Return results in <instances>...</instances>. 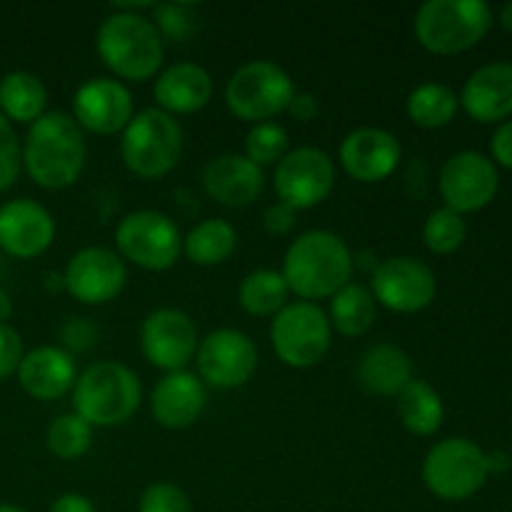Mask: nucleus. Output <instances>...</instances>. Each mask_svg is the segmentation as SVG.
Returning a JSON list of instances; mask_svg holds the SVG:
<instances>
[{
    "mask_svg": "<svg viewBox=\"0 0 512 512\" xmlns=\"http://www.w3.org/2000/svg\"><path fill=\"white\" fill-rule=\"evenodd\" d=\"M278 203L288 208L310 210L328 200L335 188V163L323 148L303 145L295 148L275 165L273 175Z\"/></svg>",
    "mask_w": 512,
    "mask_h": 512,
    "instance_id": "11",
    "label": "nucleus"
},
{
    "mask_svg": "<svg viewBox=\"0 0 512 512\" xmlns=\"http://www.w3.org/2000/svg\"><path fill=\"white\" fill-rule=\"evenodd\" d=\"M13 315V300H10V293L5 288H0V325Z\"/></svg>",
    "mask_w": 512,
    "mask_h": 512,
    "instance_id": "45",
    "label": "nucleus"
},
{
    "mask_svg": "<svg viewBox=\"0 0 512 512\" xmlns=\"http://www.w3.org/2000/svg\"><path fill=\"white\" fill-rule=\"evenodd\" d=\"M290 153L288 130L275 120L268 123H255L250 133L245 135V158L253 160L258 168L263 165H278Z\"/></svg>",
    "mask_w": 512,
    "mask_h": 512,
    "instance_id": "34",
    "label": "nucleus"
},
{
    "mask_svg": "<svg viewBox=\"0 0 512 512\" xmlns=\"http://www.w3.org/2000/svg\"><path fill=\"white\" fill-rule=\"evenodd\" d=\"M290 288L280 270L258 268L243 278L238 288V303L253 318H275L288 305Z\"/></svg>",
    "mask_w": 512,
    "mask_h": 512,
    "instance_id": "29",
    "label": "nucleus"
},
{
    "mask_svg": "<svg viewBox=\"0 0 512 512\" xmlns=\"http://www.w3.org/2000/svg\"><path fill=\"white\" fill-rule=\"evenodd\" d=\"M50 512H98V510H95V505L90 503L85 495L63 493L60 498L53 500V505H50Z\"/></svg>",
    "mask_w": 512,
    "mask_h": 512,
    "instance_id": "43",
    "label": "nucleus"
},
{
    "mask_svg": "<svg viewBox=\"0 0 512 512\" xmlns=\"http://www.w3.org/2000/svg\"><path fill=\"white\" fill-rule=\"evenodd\" d=\"M500 25H503L508 33H512V3H508L503 10H500Z\"/></svg>",
    "mask_w": 512,
    "mask_h": 512,
    "instance_id": "46",
    "label": "nucleus"
},
{
    "mask_svg": "<svg viewBox=\"0 0 512 512\" xmlns=\"http://www.w3.org/2000/svg\"><path fill=\"white\" fill-rule=\"evenodd\" d=\"M198 328L178 308H158L140 325V348L145 360L163 373H178L198 353Z\"/></svg>",
    "mask_w": 512,
    "mask_h": 512,
    "instance_id": "15",
    "label": "nucleus"
},
{
    "mask_svg": "<svg viewBox=\"0 0 512 512\" xmlns=\"http://www.w3.org/2000/svg\"><path fill=\"white\" fill-rule=\"evenodd\" d=\"M375 318H378V303H375L373 293L365 285L350 280L343 290H338L330 298V328H335L345 338H360V335H365L373 328Z\"/></svg>",
    "mask_w": 512,
    "mask_h": 512,
    "instance_id": "28",
    "label": "nucleus"
},
{
    "mask_svg": "<svg viewBox=\"0 0 512 512\" xmlns=\"http://www.w3.org/2000/svg\"><path fill=\"white\" fill-rule=\"evenodd\" d=\"M20 158L35 185L45 190L70 188L83 175L88 158L83 128L68 113H45L28 128Z\"/></svg>",
    "mask_w": 512,
    "mask_h": 512,
    "instance_id": "1",
    "label": "nucleus"
},
{
    "mask_svg": "<svg viewBox=\"0 0 512 512\" xmlns=\"http://www.w3.org/2000/svg\"><path fill=\"white\" fill-rule=\"evenodd\" d=\"M370 293L375 303L393 313H420L428 308L438 293L435 273L413 255H393L380 260L370 273Z\"/></svg>",
    "mask_w": 512,
    "mask_h": 512,
    "instance_id": "12",
    "label": "nucleus"
},
{
    "mask_svg": "<svg viewBox=\"0 0 512 512\" xmlns=\"http://www.w3.org/2000/svg\"><path fill=\"white\" fill-rule=\"evenodd\" d=\"M23 355V340L18 330L10 328L8 323L0 325V380L18 373Z\"/></svg>",
    "mask_w": 512,
    "mask_h": 512,
    "instance_id": "38",
    "label": "nucleus"
},
{
    "mask_svg": "<svg viewBox=\"0 0 512 512\" xmlns=\"http://www.w3.org/2000/svg\"><path fill=\"white\" fill-rule=\"evenodd\" d=\"M333 328L328 313L318 303L295 300L288 303L270 323V345L283 365L305 370L328 355Z\"/></svg>",
    "mask_w": 512,
    "mask_h": 512,
    "instance_id": "9",
    "label": "nucleus"
},
{
    "mask_svg": "<svg viewBox=\"0 0 512 512\" xmlns=\"http://www.w3.org/2000/svg\"><path fill=\"white\" fill-rule=\"evenodd\" d=\"M15 375H18L20 388L30 398L43 400V403L68 395L78 380L73 355L63 348H55V345H43V348L25 353Z\"/></svg>",
    "mask_w": 512,
    "mask_h": 512,
    "instance_id": "23",
    "label": "nucleus"
},
{
    "mask_svg": "<svg viewBox=\"0 0 512 512\" xmlns=\"http://www.w3.org/2000/svg\"><path fill=\"white\" fill-rule=\"evenodd\" d=\"M48 450L60 460H78L93 445V428L75 413L60 415L48 425Z\"/></svg>",
    "mask_w": 512,
    "mask_h": 512,
    "instance_id": "32",
    "label": "nucleus"
},
{
    "mask_svg": "<svg viewBox=\"0 0 512 512\" xmlns=\"http://www.w3.org/2000/svg\"><path fill=\"white\" fill-rule=\"evenodd\" d=\"M353 250L330 230H308L288 245L283 278L305 303L333 298L353 278Z\"/></svg>",
    "mask_w": 512,
    "mask_h": 512,
    "instance_id": "2",
    "label": "nucleus"
},
{
    "mask_svg": "<svg viewBox=\"0 0 512 512\" xmlns=\"http://www.w3.org/2000/svg\"><path fill=\"white\" fill-rule=\"evenodd\" d=\"M183 128L160 108H145L133 115L120 140L125 168L143 180L168 175L183 155Z\"/></svg>",
    "mask_w": 512,
    "mask_h": 512,
    "instance_id": "6",
    "label": "nucleus"
},
{
    "mask_svg": "<svg viewBox=\"0 0 512 512\" xmlns=\"http://www.w3.org/2000/svg\"><path fill=\"white\" fill-rule=\"evenodd\" d=\"M155 108L168 115H190L213 98V78L198 63H175L155 78Z\"/></svg>",
    "mask_w": 512,
    "mask_h": 512,
    "instance_id": "24",
    "label": "nucleus"
},
{
    "mask_svg": "<svg viewBox=\"0 0 512 512\" xmlns=\"http://www.w3.org/2000/svg\"><path fill=\"white\" fill-rule=\"evenodd\" d=\"M238 248V233L228 220L210 218L195 225L183 238V253L190 263L203 265H220L230 258Z\"/></svg>",
    "mask_w": 512,
    "mask_h": 512,
    "instance_id": "30",
    "label": "nucleus"
},
{
    "mask_svg": "<svg viewBox=\"0 0 512 512\" xmlns=\"http://www.w3.org/2000/svg\"><path fill=\"white\" fill-rule=\"evenodd\" d=\"M133 95L115 78H90L75 90L73 118L83 133L115 135L123 133L133 120Z\"/></svg>",
    "mask_w": 512,
    "mask_h": 512,
    "instance_id": "17",
    "label": "nucleus"
},
{
    "mask_svg": "<svg viewBox=\"0 0 512 512\" xmlns=\"http://www.w3.org/2000/svg\"><path fill=\"white\" fill-rule=\"evenodd\" d=\"M293 78L273 60H250L230 75L225 85V105L230 113L248 123H268L285 113L293 100Z\"/></svg>",
    "mask_w": 512,
    "mask_h": 512,
    "instance_id": "7",
    "label": "nucleus"
},
{
    "mask_svg": "<svg viewBox=\"0 0 512 512\" xmlns=\"http://www.w3.org/2000/svg\"><path fill=\"white\" fill-rule=\"evenodd\" d=\"M400 423L408 433L430 438L443 428L445 405L438 390L425 380H410L398 395Z\"/></svg>",
    "mask_w": 512,
    "mask_h": 512,
    "instance_id": "27",
    "label": "nucleus"
},
{
    "mask_svg": "<svg viewBox=\"0 0 512 512\" xmlns=\"http://www.w3.org/2000/svg\"><path fill=\"white\" fill-rule=\"evenodd\" d=\"M153 25L160 38H168L173 43H185L195 35L198 23H195V8L190 3H155Z\"/></svg>",
    "mask_w": 512,
    "mask_h": 512,
    "instance_id": "35",
    "label": "nucleus"
},
{
    "mask_svg": "<svg viewBox=\"0 0 512 512\" xmlns=\"http://www.w3.org/2000/svg\"><path fill=\"white\" fill-rule=\"evenodd\" d=\"M98 328L90 323L88 318H70L68 323L60 328V340H63V350L73 353H85L90 345L95 343Z\"/></svg>",
    "mask_w": 512,
    "mask_h": 512,
    "instance_id": "39",
    "label": "nucleus"
},
{
    "mask_svg": "<svg viewBox=\"0 0 512 512\" xmlns=\"http://www.w3.org/2000/svg\"><path fill=\"white\" fill-rule=\"evenodd\" d=\"M115 248L128 263L143 270H168L183 253V235L175 220L158 210H135L115 228Z\"/></svg>",
    "mask_w": 512,
    "mask_h": 512,
    "instance_id": "10",
    "label": "nucleus"
},
{
    "mask_svg": "<svg viewBox=\"0 0 512 512\" xmlns=\"http://www.w3.org/2000/svg\"><path fill=\"white\" fill-rule=\"evenodd\" d=\"M408 118L413 120L418 128L438 130L453 123V118L460 110V100L453 88L443 83H423L408 95Z\"/></svg>",
    "mask_w": 512,
    "mask_h": 512,
    "instance_id": "31",
    "label": "nucleus"
},
{
    "mask_svg": "<svg viewBox=\"0 0 512 512\" xmlns=\"http://www.w3.org/2000/svg\"><path fill=\"white\" fill-rule=\"evenodd\" d=\"M288 113L293 115L298 123H313L320 113V105L315 100L313 93H295L293 100L288 105Z\"/></svg>",
    "mask_w": 512,
    "mask_h": 512,
    "instance_id": "42",
    "label": "nucleus"
},
{
    "mask_svg": "<svg viewBox=\"0 0 512 512\" xmlns=\"http://www.w3.org/2000/svg\"><path fill=\"white\" fill-rule=\"evenodd\" d=\"M493 28V8L483 0H428L415 13V38L428 53L458 55L475 48Z\"/></svg>",
    "mask_w": 512,
    "mask_h": 512,
    "instance_id": "5",
    "label": "nucleus"
},
{
    "mask_svg": "<svg viewBox=\"0 0 512 512\" xmlns=\"http://www.w3.org/2000/svg\"><path fill=\"white\" fill-rule=\"evenodd\" d=\"M138 512H190V500L178 485L153 483L140 495Z\"/></svg>",
    "mask_w": 512,
    "mask_h": 512,
    "instance_id": "36",
    "label": "nucleus"
},
{
    "mask_svg": "<svg viewBox=\"0 0 512 512\" xmlns=\"http://www.w3.org/2000/svg\"><path fill=\"white\" fill-rule=\"evenodd\" d=\"M0 512H28V510L18 508V505H0Z\"/></svg>",
    "mask_w": 512,
    "mask_h": 512,
    "instance_id": "47",
    "label": "nucleus"
},
{
    "mask_svg": "<svg viewBox=\"0 0 512 512\" xmlns=\"http://www.w3.org/2000/svg\"><path fill=\"white\" fill-rule=\"evenodd\" d=\"M468 238V223L450 208H438L428 215L423 225L425 248L435 255H450L463 248Z\"/></svg>",
    "mask_w": 512,
    "mask_h": 512,
    "instance_id": "33",
    "label": "nucleus"
},
{
    "mask_svg": "<svg viewBox=\"0 0 512 512\" xmlns=\"http://www.w3.org/2000/svg\"><path fill=\"white\" fill-rule=\"evenodd\" d=\"M0 275H3V260H0Z\"/></svg>",
    "mask_w": 512,
    "mask_h": 512,
    "instance_id": "48",
    "label": "nucleus"
},
{
    "mask_svg": "<svg viewBox=\"0 0 512 512\" xmlns=\"http://www.w3.org/2000/svg\"><path fill=\"white\" fill-rule=\"evenodd\" d=\"M128 280L125 260L115 250L83 248L68 260L63 273V288L83 305H105L118 298Z\"/></svg>",
    "mask_w": 512,
    "mask_h": 512,
    "instance_id": "16",
    "label": "nucleus"
},
{
    "mask_svg": "<svg viewBox=\"0 0 512 512\" xmlns=\"http://www.w3.org/2000/svg\"><path fill=\"white\" fill-rule=\"evenodd\" d=\"M95 48L115 78L133 80V83L155 78L165 58L163 38L155 30L153 20L143 13L113 10L100 23Z\"/></svg>",
    "mask_w": 512,
    "mask_h": 512,
    "instance_id": "3",
    "label": "nucleus"
},
{
    "mask_svg": "<svg viewBox=\"0 0 512 512\" xmlns=\"http://www.w3.org/2000/svg\"><path fill=\"white\" fill-rule=\"evenodd\" d=\"M510 468V458L505 453H500V450H495V453H488V470L490 473H503V470Z\"/></svg>",
    "mask_w": 512,
    "mask_h": 512,
    "instance_id": "44",
    "label": "nucleus"
},
{
    "mask_svg": "<svg viewBox=\"0 0 512 512\" xmlns=\"http://www.w3.org/2000/svg\"><path fill=\"white\" fill-rule=\"evenodd\" d=\"M48 90L38 75L28 70H13L0 80V115L10 123L33 125L45 115Z\"/></svg>",
    "mask_w": 512,
    "mask_h": 512,
    "instance_id": "26",
    "label": "nucleus"
},
{
    "mask_svg": "<svg viewBox=\"0 0 512 512\" xmlns=\"http://www.w3.org/2000/svg\"><path fill=\"white\" fill-rule=\"evenodd\" d=\"M73 413L90 428H115L128 423L140 408L143 388L133 370L118 360L88 365L73 385Z\"/></svg>",
    "mask_w": 512,
    "mask_h": 512,
    "instance_id": "4",
    "label": "nucleus"
},
{
    "mask_svg": "<svg viewBox=\"0 0 512 512\" xmlns=\"http://www.w3.org/2000/svg\"><path fill=\"white\" fill-rule=\"evenodd\" d=\"M490 153H493L495 163L512 170V120L498 125V130L490 138Z\"/></svg>",
    "mask_w": 512,
    "mask_h": 512,
    "instance_id": "41",
    "label": "nucleus"
},
{
    "mask_svg": "<svg viewBox=\"0 0 512 512\" xmlns=\"http://www.w3.org/2000/svg\"><path fill=\"white\" fill-rule=\"evenodd\" d=\"M263 225L270 235H288L295 228V210L285 203H275L265 210Z\"/></svg>",
    "mask_w": 512,
    "mask_h": 512,
    "instance_id": "40",
    "label": "nucleus"
},
{
    "mask_svg": "<svg viewBox=\"0 0 512 512\" xmlns=\"http://www.w3.org/2000/svg\"><path fill=\"white\" fill-rule=\"evenodd\" d=\"M55 240V220L40 203L15 198L0 205V248L20 260L43 255Z\"/></svg>",
    "mask_w": 512,
    "mask_h": 512,
    "instance_id": "19",
    "label": "nucleus"
},
{
    "mask_svg": "<svg viewBox=\"0 0 512 512\" xmlns=\"http://www.w3.org/2000/svg\"><path fill=\"white\" fill-rule=\"evenodd\" d=\"M488 453L468 438H445L423 460V483L435 498L460 503L488 483Z\"/></svg>",
    "mask_w": 512,
    "mask_h": 512,
    "instance_id": "8",
    "label": "nucleus"
},
{
    "mask_svg": "<svg viewBox=\"0 0 512 512\" xmlns=\"http://www.w3.org/2000/svg\"><path fill=\"white\" fill-rule=\"evenodd\" d=\"M500 175L493 160L478 150H460L445 160L438 178V190L445 208L455 213H478L498 195Z\"/></svg>",
    "mask_w": 512,
    "mask_h": 512,
    "instance_id": "14",
    "label": "nucleus"
},
{
    "mask_svg": "<svg viewBox=\"0 0 512 512\" xmlns=\"http://www.w3.org/2000/svg\"><path fill=\"white\" fill-rule=\"evenodd\" d=\"M205 403V383L188 370L165 373L150 393V413L155 423L168 430H185L198 423Z\"/></svg>",
    "mask_w": 512,
    "mask_h": 512,
    "instance_id": "20",
    "label": "nucleus"
},
{
    "mask_svg": "<svg viewBox=\"0 0 512 512\" xmlns=\"http://www.w3.org/2000/svg\"><path fill=\"white\" fill-rule=\"evenodd\" d=\"M403 158L400 140L383 128H355L340 143V165L358 183H383Z\"/></svg>",
    "mask_w": 512,
    "mask_h": 512,
    "instance_id": "18",
    "label": "nucleus"
},
{
    "mask_svg": "<svg viewBox=\"0 0 512 512\" xmlns=\"http://www.w3.org/2000/svg\"><path fill=\"white\" fill-rule=\"evenodd\" d=\"M203 185L215 203L225 208H245L263 193L265 173L245 155L225 153L205 165Z\"/></svg>",
    "mask_w": 512,
    "mask_h": 512,
    "instance_id": "21",
    "label": "nucleus"
},
{
    "mask_svg": "<svg viewBox=\"0 0 512 512\" xmlns=\"http://www.w3.org/2000/svg\"><path fill=\"white\" fill-rule=\"evenodd\" d=\"M20 165H23L20 140L15 135L13 123L5 115H0V193L18 180Z\"/></svg>",
    "mask_w": 512,
    "mask_h": 512,
    "instance_id": "37",
    "label": "nucleus"
},
{
    "mask_svg": "<svg viewBox=\"0 0 512 512\" xmlns=\"http://www.w3.org/2000/svg\"><path fill=\"white\" fill-rule=\"evenodd\" d=\"M198 378L218 390H233L248 383L258 368V348L245 333L220 328L205 335L195 353Z\"/></svg>",
    "mask_w": 512,
    "mask_h": 512,
    "instance_id": "13",
    "label": "nucleus"
},
{
    "mask_svg": "<svg viewBox=\"0 0 512 512\" xmlns=\"http://www.w3.org/2000/svg\"><path fill=\"white\" fill-rule=\"evenodd\" d=\"M358 380L368 393L398 398L413 380L410 355L393 343L370 345L358 360Z\"/></svg>",
    "mask_w": 512,
    "mask_h": 512,
    "instance_id": "25",
    "label": "nucleus"
},
{
    "mask_svg": "<svg viewBox=\"0 0 512 512\" xmlns=\"http://www.w3.org/2000/svg\"><path fill=\"white\" fill-rule=\"evenodd\" d=\"M475 123H505L512 115V63H488L475 70L458 95Z\"/></svg>",
    "mask_w": 512,
    "mask_h": 512,
    "instance_id": "22",
    "label": "nucleus"
}]
</instances>
